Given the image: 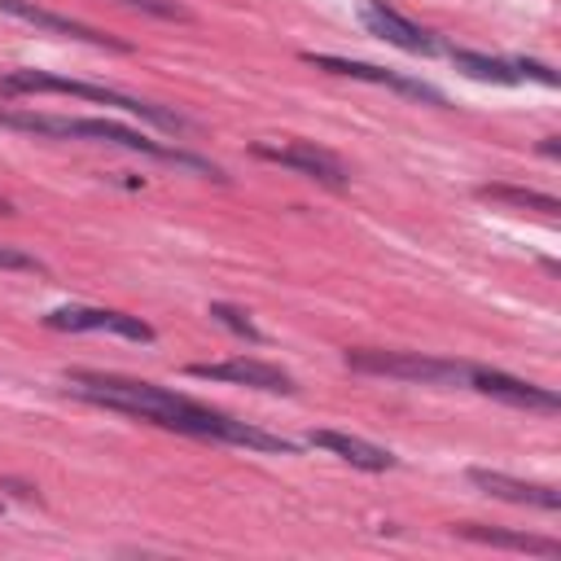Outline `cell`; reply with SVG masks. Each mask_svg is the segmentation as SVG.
Instances as JSON below:
<instances>
[{
    "mask_svg": "<svg viewBox=\"0 0 561 561\" xmlns=\"http://www.w3.org/2000/svg\"><path fill=\"white\" fill-rule=\"evenodd\" d=\"M66 390L79 394V399H88V403H101V408H114V412L153 421V425L175 430V434H188V438L232 443V447H250V451H280V456H294L298 451V443H289L280 434H267V430H259L250 421H232V416H224L215 408L193 403L188 394H175L167 386H153V381L75 368V373H66Z\"/></svg>",
    "mask_w": 561,
    "mask_h": 561,
    "instance_id": "1",
    "label": "cell"
},
{
    "mask_svg": "<svg viewBox=\"0 0 561 561\" xmlns=\"http://www.w3.org/2000/svg\"><path fill=\"white\" fill-rule=\"evenodd\" d=\"M0 127L9 131H31V136H53V140H105V145H118V149H131V153H145V158H158V162H175L184 171H197V175H210V180H224V171L197 153H184V149H167L158 140H149L145 131L136 127H123L114 118H61V114H35V110H0Z\"/></svg>",
    "mask_w": 561,
    "mask_h": 561,
    "instance_id": "2",
    "label": "cell"
},
{
    "mask_svg": "<svg viewBox=\"0 0 561 561\" xmlns=\"http://www.w3.org/2000/svg\"><path fill=\"white\" fill-rule=\"evenodd\" d=\"M44 92H57V96H79V101H96V105H114L123 114H136L162 131H184L188 118L162 110V105H149L140 96H127V92H114V88H101V83H83V79H66V75H48V70H9L0 75V96H44Z\"/></svg>",
    "mask_w": 561,
    "mask_h": 561,
    "instance_id": "3",
    "label": "cell"
},
{
    "mask_svg": "<svg viewBox=\"0 0 561 561\" xmlns=\"http://www.w3.org/2000/svg\"><path fill=\"white\" fill-rule=\"evenodd\" d=\"M346 368L373 373V377H394V381H416V386H465L469 381V364L434 359V355H421V351H368V346H355V351H346Z\"/></svg>",
    "mask_w": 561,
    "mask_h": 561,
    "instance_id": "4",
    "label": "cell"
},
{
    "mask_svg": "<svg viewBox=\"0 0 561 561\" xmlns=\"http://www.w3.org/2000/svg\"><path fill=\"white\" fill-rule=\"evenodd\" d=\"M48 329L57 333H118V337H131V342H153V329L140 320V316H127V311H105V307H57L44 316Z\"/></svg>",
    "mask_w": 561,
    "mask_h": 561,
    "instance_id": "5",
    "label": "cell"
},
{
    "mask_svg": "<svg viewBox=\"0 0 561 561\" xmlns=\"http://www.w3.org/2000/svg\"><path fill=\"white\" fill-rule=\"evenodd\" d=\"M307 66L316 70H329V75H346V79H364V83H377V88H390V92H403V96H416V101H430V105H443V92L421 83V79H408V75H394V70H381L373 61H351V57H329V53H302Z\"/></svg>",
    "mask_w": 561,
    "mask_h": 561,
    "instance_id": "6",
    "label": "cell"
},
{
    "mask_svg": "<svg viewBox=\"0 0 561 561\" xmlns=\"http://www.w3.org/2000/svg\"><path fill=\"white\" fill-rule=\"evenodd\" d=\"M254 153L259 158H267V162H280V167H289V171H298V175H307V180H320V184H346L351 175H346V167H342V158L337 153H329L324 145H316V140H294V145H254Z\"/></svg>",
    "mask_w": 561,
    "mask_h": 561,
    "instance_id": "7",
    "label": "cell"
},
{
    "mask_svg": "<svg viewBox=\"0 0 561 561\" xmlns=\"http://www.w3.org/2000/svg\"><path fill=\"white\" fill-rule=\"evenodd\" d=\"M0 9H4L9 18H18V22H31V26H35V31H44V35H66V39H83V44H92V48L131 53V44H123V39H114V35H105V31L88 26V22H75V18H66V13L39 9L35 0H0Z\"/></svg>",
    "mask_w": 561,
    "mask_h": 561,
    "instance_id": "8",
    "label": "cell"
},
{
    "mask_svg": "<svg viewBox=\"0 0 561 561\" xmlns=\"http://www.w3.org/2000/svg\"><path fill=\"white\" fill-rule=\"evenodd\" d=\"M469 386L482 390V394H491V399H500V403H508V408H526V412H543V416H552L561 408L557 390L535 386V381H522V377H508L500 368H469Z\"/></svg>",
    "mask_w": 561,
    "mask_h": 561,
    "instance_id": "9",
    "label": "cell"
},
{
    "mask_svg": "<svg viewBox=\"0 0 561 561\" xmlns=\"http://www.w3.org/2000/svg\"><path fill=\"white\" fill-rule=\"evenodd\" d=\"M188 377L202 381H228V386H250V390H267V394H294V377L280 373L276 364L263 359H224V364H188Z\"/></svg>",
    "mask_w": 561,
    "mask_h": 561,
    "instance_id": "10",
    "label": "cell"
},
{
    "mask_svg": "<svg viewBox=\"0 0 561 561\" xmlns=\"http://www.w3.org/2000/svg\"><path fill=\"white\" fill-rule=\"evenodd\" d=\"M359 22L377 35V39H386V44H394V48H403V53H416V57H430L438 44L430 39V31H421L416 22H408L399 9H390L386 0H364L359 4Z\"/></svg>",
    "mask_w": 561,
    "mask_h": 561,
    "instance_id": "11",
    "label": "cell"
},
{
    "mask_svg": "<svg viewBox=\"0 0 561 561\" xmlns=\"http://www.w3.org/2000/svg\"><path fill=\"white\" fill-rule=\"evenodd\" d=\"M469 482L495 500H508V504H526V508H543V513H557L561 508V491L552 486H539V482H522V478H508L500 469H469Z\"/></svg>",
    "mask_w": 561,
    "mask_h": 561,
    "instance_id": "12",
    "label": "cell"
},
{
    "mask_svg": "<svg viewBox=\"0 0 561 561\" xmlns=\"http://www.w3.org/2000/svg\"><path fill=\"white\" fill-rule=\"evenodd\" d=\"M307 443H311V447H324V451H333V456H342L346 465L368 469V473L394 469V456H390L386 447H377V443H368V438H355V434H342V430H311Z\"/></svg>",
    "mask_w": 561,
    "mask_h": 561,
    "instance_id": "13",
    "label": "cell"
},
{
    "mask_svg": "<svg viewBox=\"0 0 561 561\" xmlns=\"http://www.w3.org/2000/svg\"><path fill=\"white\" fill-rule=\"evenodd\" d=\"M456 535L473 539V543H491V548H517V552H535V557H561V543L548 535H530V530H491V526H456Z\"/></svg>",
    "mask_w": 561,
    "mask_h": 561,
    "instance_id": "14",
    "label": "cell"
},
{
    "mask_svg": "<svg viewBox=\"0 0 561 561\" xmlns=\"http://www.w3.org/2000/svg\"><path fill=\"white\" fill-rule=\"evenodd\" d=\"M451 66L469 79H482V83H522L517 66L504 61V57H486V53H469V48H451Z\"/></svg>",
    "mask_w": 561,
    "mask_h": 561,
    "instance_id": "15",
    "label": "cell"
},
{
    "mask_svg": "<svg viewBox=\"0 0 561 561\" xmlns=\"http://www.w3.org/2000/svg\"><path fill=\"white\" fill-rule=\"evenodd\" d=\"M482 202H500V206H513V210H539V215H557L561 202L552 193H539V188H517V184H482L478 188Z\"/></svg>",
    "mask_w": 561,
    "mask_h": 561,
    "instance_id": "16",
    "label": "cell"
},
{
    "mask_svg": "<svg viewBox=\"0 0 561 561\" xmlns=\"http://www.w3.org/2000/svg\"><path fill=\"white\" fill-rule=\"evenodd\" d=\"M210 320H219L224 329H232V333L245 337V342H259V337H263V333L254 329L250 311H241V307H232V302H210Z\"/></svg>",
    "mask_w": 561,
    "mask_h": 561,
    "instance_id": "17",
    "label": "cell"
},
{
    "mask_svg": "<svg viewBox=\"0 0 561 561\" xmlns=\"http://www.w3.org/2000/svg\"><path fill=\"white\" fill-rule=\"evenodd\" d=\"M118 4H127L136 13H149V18H162V22H193V13L175 0H118Z\"/></svg>",
    "mask_w": 561,
    "mask_h": 561,
    "instance_id": "18",
    "label": "cell"
},
{
    "mask_svg": "<svg viewBox=\"0 0 561 561\" xmlns=\"http://www.w3.org/2000/svg\"><path fill=\"white\" fill-rule=\"evenodd\" d=\"M0 272H44V263L18 245H0Z\"/></svg>",
    "mask_w": 561,
    "mask_h": 561,
    "instance_id": "19",
    "label": "cell"
},
{
    "mask_svg": "<svg viewBox=\"0 0 561 561\" xmlns=\"http://www.w3.org/2000/svg\"><path fill=\"white\" fill-rule=\"evenodd\" d=\"M513 66H517V75L522 79H535V83H543V88H557L561 79H557V70L552 66H543V61H535V57H513Z\"/></svg>",
    "mask_w": 561,
    "mask_h": 561,
    "instance_id": "20",
    "label": "cell"
},
{
    "mask_svg": "<svg viewBox=\"0 0 561 561\" xmlns=\"http://www.w3.org/2000/svg\"><path fill=\"white\" fill-rule=\"evenodd\" d=\"M539 153H543V158H561V145H557V136H548V140L539 145Z\"/></svg>",
    "mask_w": 561,
    "mask_h": 561,
    "instance_id": "21",
    "label": "cell"
},
{
    "mask_svg": "<svg viewBox=\"0 0 561 561\" xmlns=\"http://www.w3.org/2000/svg\"><path fill=\"white\" fill-rule=\"evenodd\" d=\"M0 215H13V206H9V202H4V197H0Z\"/></svg>",
    "mask_w": 561,
    "mask_h": 561,
    "instance_id": "22",
    "label": "cell"
}]
</instances>
